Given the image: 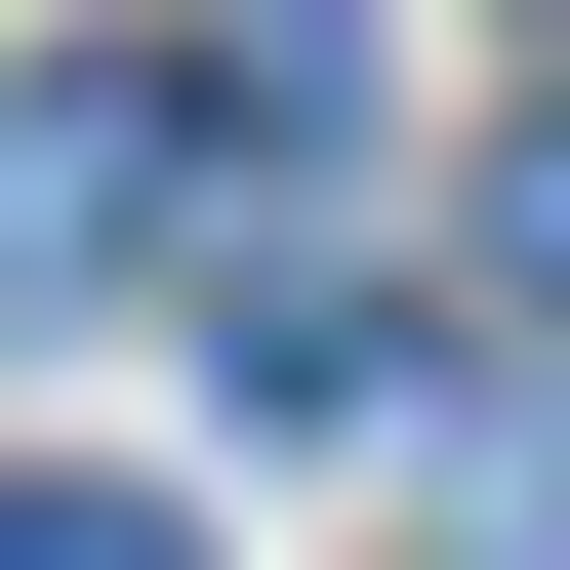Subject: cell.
Listing matches in <instances>:
<instances>
[{
    "label": "cell",
    "instance_id": "cell-1",
    "mask_svg": "<svg viewBox=\"0 0 570 570\" xmlns=\"http://www.w3.org/2000/svg\"><path fill=\"white\" fill-rule=\"evenodd\" d=\"M164 122L204 82H0V326H82V285L164 245Z\"/></svg>",
    "mask_w": 570,
    "mask_h": 570
},
{
    "label": "cell",
    "instance_id": "cell-2",
    "mask_svg": "<svg viewBox=\"0 0 570 570\" xmlns=\"http://www.w3.org/2000/svg\"><path fill=\"white\" fill-rule=\"evenodd\" d=\"M164 82L204 122H367V0H164Z\"/></svg>",
    "mask_w": 570,
    "mask_h": 570
},
{
    "label": "cell",
    "instance_id": "cell-3",
    "mask_svg": "<svg viewBox=\"0 0 570 570\" xmlns=\"http://www.w3.org/2000/svg\"><path fill=\"white\" fill-rule=\"evenodd\" d=\"M489 245H530V285H570V82H530V122H489Z\"/></svg>",
    "mask_w": 570,
    "mask_h": 570
},
{
    "label": "cell",
    "instance_id": "cell-4",
    "mask_svg": "<svg viewBox=\"0 0 570 570\" xmlns=\"http://www.w3.org/2000/svg\"><path fill=\"white\" fill-rule=\"evenodd\" d=\"M0 570H164V530H122V489H0Z\"/></svg>",
    "mask_w": 570,
    "mask_h": 570
}]
</instances>
